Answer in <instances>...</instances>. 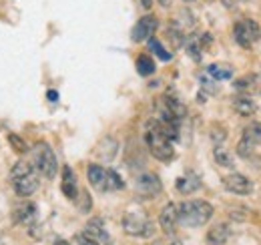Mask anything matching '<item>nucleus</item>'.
Instances as JSON below:
<instances>
[{"label": "nucleus", "instance_id": "1", "mask_svg": "<svg viewBox=\"0 0 261 245\" xmlns=\"http://www.w3.org/2000/svg\"><path fill=\"white\" fill-rule=\"evenodd\" d=\"M145 141H147V147L151 155L159 161H165L169 163L173 157H175V149H173V141L165 135L163 125L159 119H151L147 122V131H145Z\"/></svg>", "mask_w": 261, "mask_h": 245}, {"label": "nucleus", "instance_id": "2", "mask_svg": "<svg viewBox=\"0 0 261 245\" xmlns=\"http://www.w3.org/2000/svg\"><path fill=\"white\" fill-rule=\"evenodd\" d=\"M177 213L179 223H183L185 227H201L213 217V207L203 199H191L177 205Z\"/></svg>", "mask_w": 261, "mask_h": 245}, {"label": "nucleus", "instance_id": "3", "mask_svg": "<svg viewBox=\"0 0 261 245\" xmlns=\"http://www.w3.org/2000/svg\"><path fill=\"white\" fill-rule=\"evenodd\" d=\"M10 181L20 197H31L38 189V171L34 169L33 163L18 161L10 171Z\"/></svg>", "mask_w": 261, "mask_h": 245}, {"label": "nucleus", "instance_id": "4", "mask_svg": "<svg viewBox=\"0 0 261 245\" xmlns=\"http://www.w3.org/2000/svg\"><path fill=\"white\" fill-rule=\"evenodd\" d=\"M87 175H89V183L93 185L95 189H98V191H117V189H123V179L113 169H105L100 165L91 163L87 167Z\"/></svg>", "mask_w": 261, "mask_h": 245}, {"label": "nucleus", "instance_id": "5", "mask_svg": "<svg viewBox=\"0 0 261 245\" xmlns=\"http://www.w3.org/2000/svg\"><path fill=\"white\" fill-rule=\"evenodd\" d=\"M33 155H34V169L38 173H42L46 179H53L57 175L59 163H57V155L50 149V145L48 143H36L33 149Z\"/></svg>", "mask_w": 261, "mask_h": 245}, {"label": "nucleus", "instance_id": "6", "mask_svg": "<svg viewBox=\"0 0 261 245\" xmlns=\"http://www.w3.org/2000/svg\"><path fill=\"white\" fill-rule=\"evenodd\" d=\"M123 229L127 235L133 237H151L155 227L153 223L141 213H127L123 217Z\"/></svg>", "mask_w": 261, "mask_h": 245}, {"label": "nucleus", "instance_id": "7", "mask_svg": "<svg viewBox=\"0 0 261 245\" xmlns=\"http://www.w3.org/2000/svg\"><path fill=\"white\" fill-rule=\"evenodd\" d=\"M235 40L243 46V48H249L253 42H257L261 36V31H259V24L255 22V20H241V22H237L235 24Z\"/></svg>", "mask_w": 261, "mask_h": 245}, {"label": "nucleus", "instance_id": "8", "mask_svg": "<svg viewBox=\"0 0 261 245\" xmlns=\"http://www.w3.org/2000/svg\"><path fill=\"white\" fill-rule=\"evenodd\" d=\"M259 143H261V122H251V125H247L243 129V137H241V141L237 145V153L241 155V157H249V155L253 153L255 145H259Z\"/></svg>", "mask_w": 261, "mask_h": 245}, {"label": "nucleus", "instance_id": "9", "mask_svg": "<svg viewBox=\"0 0 261 245\" xmlns=\"http://www.w3.org/2000/svg\"><path fill=\"white\" fill-rule=\"evenodd\" d=\"M161 189H163V183L155 173H141L135 179V191L141 197H157Z\"/></svg>", "mask_w": 261, "mask_h": 245}, {"label": "nucleus", "instance_id": "10", "mask_svg": "<svg viewBox=\"0 0 261 245\" xmlns=\"http://www.w3.org/2000/svg\"><path fill=\"white\" fill-rule=\"evenodd\" d=\"M223 187L229 193H235V195H251L253 193V183L241 173H231L227 177H223Z\"/></svg>", "mask_w": 261, "mask_h": 245}, {"label": "nucleus", "instance_id": "11", "mask_svg": "<svg viewBox=\"0 0 261 245\" xmlns=\"http://www.w3.org/2000/svg\"><path fill=\"white\" fill-rule=\"evenodd\" d=\"M157 27H159V20H157L155 16H143V18L133 27L130 38H133L135 42H143V40H147V38L153 36V32L157 31Z\"/></svg>", "mask_w": 261, "mask_h": 245}, {"label": "nucleus", "instance_id": "12", "mask_svg": "<svg viewBox=\"0 0 261 245\" xmlns=\"http://www.w3.org/2000/svg\"><path fill=\"white\" fill-rule=\"evenodd\" d=\"M179 223V213H177V205L175 203H167L163 207V211L159 215V225L165 233H175V227Z\"/></svg>", "mask_w": 261, "mask_h": 245}, {"label": "nucleus", "instance_id": "13", "mask_svg": "<svg viewBox=\"0 0 261 245\" xmlns=\"http://www.w3.org/2000/svg\"><path fill=\"white\" fill-rule=\"evenodd\" d=\"M85 233H87V235H91L93 239H97L98 243L113 245V241H111V235L107 233V229H105V225H102V219H98V217L91 219V221L87 223Z\"/></svg>", "mask_w": 261, "mask_h": 245}, {"label": "nucleus", "instance_id": "14", "mask_svg": "<svg viewBox=\"0 0 261 245\" xmlns=\"http://www.w3.org/2000/svg\"><path fill=\"white\" fill-rule=\"evenodd\" d=\"M233 109H235V113H239L241 117H251V115H255L257 105H255V101H253L249 94H237V96L233 99Z\"/></svg>", "mask_w": 261, "mask_h": 245}, {"label": "nucleus", "instance_id": "15", "mask_svg": "<svg viewBox=\"0 0 261 245\" xmlns=\"http://www.w3.org/2000/svg\"><path fill=\"white\" fill-rule=\"evenodd\" d=\"M61 189H63L66 199H76V195H79L76 177H74V173H72V169L68 165L63 167V183H61Z\"/></svg>", "mask_w": 261, "mask_h": 245}, {"label": "nucleus", "instance_id": "16", "mask_svg": "<svg viewBox=\"0 0 261 245\" xmlns=\"http://www.w3.org/2000/svg\"><path fill=\"white\" fill-rule=\"evenodd\" d=\"M229 235H231L229 225H225V223H217V225H213V227L207 231V243L209 245H225L229 239Z\"/></svg>", "mask_w": 261, "mask_h": 245}, {"label": "nucleus", "instance_id": "17", "mask_svg": "<svg viewBox=\"0 0 261 245\" xmlns=\"http://www.w3.org/2000/svg\"><path fill=\"white\" fill-rule=\"evenodd\" d=\"M163 109L167 111V113H171L173 117H177L179 121L185 117V113H187V109H185V105L177 99V96H171V94H167L165 96V105H163Z\"/></svg>", "mask_w": 261, "mask_h": 245}, {"label": "nucleus", "instance_id": "18", "mask_svg": "<svg viewBox=\"0 0 261 245\" xmlns=\"http://www.w3.org/2000/svg\"><path fill=\"white\" fill-rule=\"evenodd\" d=\"M199 187H201V179L197 177L195 173H187V175H183V177L177 179V189L181 193H193Z\"/></svg>", "mask_w": 261, "mask_h": 245}, {"label": "nucleus", "instance_id": "19", "mask_svg": "<svg viewBox=\"0 0 261 245\" xmlns=\"http://www.w3.org/2000/svg\"><path fill=\"white\" fill-rule=\"evenodd\" d=\"M34 215H36V205L34 203H24V205H18L14 209V221L16 223H29L34 219Z\"/></svg>", "mask_w": 261, "mask_h": 245}, {"label": "nucleus", "instance_id": "20", "mask_svg": "<svg viewBox=\"0 0 261 245\" xmlns=\"http://www.w3.org/2000/svg\"><path fill=\"white\" fill-rule=\"evenodd\" d=\"M137 72L141 75V77H149V75H153L155 72V61L149 57V55H141V57H137Z\"/></svg>", "mask_w": 261, "mask_h": 245}, {"label": "nucleus", "instance_id": "21", "mask_svg": "<svg viewBox=\"0 0 261 245\" xmlns=\"http://www.w3.org/2000/svg\"><path fill=\"white\" fill-rule=\"evenodd\" d=\"M207 72L213 79H217V81H227V79H231V75H233V70L229 66H223V64H209L207 66Z\"/></svg>", "mask_w": 261, "mask_h": 245}, {"label": "nucleus", "instance_id": "22", "mask_svg": "<svg viewBox=\"0 0 261 245\" xmlns=\"http://www.w3.org/2000/svg\"><path fill=\"white\" fill-rule=\"evenodd\" d=\"M213 155H215V161H217L221 167H233V157L229 155V151L225 149V147L215 145V151H213Z\"/></svg>", "mask_w": 261, "mask_h": 245}, {"label": "nucleus", "instance_id": "23", "mask_svg": "<svg viewBox=\"0 0 261 245\" xmlns=\"http://www.w3.org/2000/svg\"><path fill=\"white\" fill-rule=\"evenodd\" d=\"M149 48L161 59V61H171V53H167L163 48V44L157 40V38H149Z\"/></svg>", "mask_w": 261, "mask_h": 245}, {"label": "nucleus", "instance_id": "24", "mask_svg": "<svg viewBox=\"0 0 261 245\" xmlns=\"http://www.w3.org/2000/svg\"><path fill=\"white\" fill-rule=\"evenodd\" d=\"M187 53L189 57H193L195 61H201V42L197 38H189L187 40Z\"/></svg>", "mask_w": 261, "mask_h": 245}, {"label": "nucleus", "instance_id": "25", "mask_svg": "<svg viewBox=\"0 0 261 245\" xmlns=\"http://www.w3.org/2000/svg\"><path fill=\"white\" fill-rule=\"evenodd\" d=\"M8 141L12 143V147H14V151H16V153H24V151H27V143H24L18 135L10 133V135H8Z\"/></svg>", "mask_w": 261, "mask_h": 245}, {"label": "nucleus", "instance_id": "26", "mask_svg": "<svg viewBox=\"0 0 261 245\" xmlns=\"http://www.w3.org/2000/svg\"><path fill=\"white\" fill-rule=\"evenodd\" d=\"M76 197H81V201H79V209H81L83 213H87V211L91 209V195H89L87 191H79Z\"/></svg>", "mask_w": 261, "mask_h": 245}, {"label": "nucleus", "instance_id": "27", "mask_svg": "<svg viewBox=\"0 0 261 245\" xmlns=\"http://www.w3.org/2000/svg\"><path fill=\"white\" fill-rule=\"evenodd\" d=\"M76 241H79V245H100L97 239H93V237L87 235V233H79V235H76Z\"/></svg>", "mask_w": 261, "mask_h": 245}, {"label": "nucleus", "instance_id": "28", "mask_svg": "<svg viewBox=\"0 0 261 245\" xmlns=\"http://www.w3.org/2000/svg\"><path fill=\"white\" fill-rule=\"evenodd\" d=\"M211 135H213V141H215V145H221V143L225 141V137H227V133H225L223 129H219V127H217V131H213Z\"/></svg>", "mask_w": 261, "mask_h": 245}, {"label": "nucleus", "instance_id": "29", "mask_svg": "<svg viewBox=\"0 0 261 245\" xmlns=\"http://www.w3.org/2000/svg\"><path fill=\"white\" fill-rule=\"evenodd\" d=\"M251 81H253V77H245V79H241V81H237V83H235V87H237V89H243V87H249V85H251Z\"/></svg>", "mask_w": 261, "mask_h": 245}, {"label": "nucleus", "instance_id": "30", "mask_svg": "<svg viewBox=\"0 0 261 245\" xmlns=\"http://www.w3.org/2000/svg\"><path fill=\"white\" fill-rule=\"evenodd\" d=\"M48 101H53V103H55V101H59V92H57V91H48Z\"/></svg>", "mask_w": 261, "mask_h": 245}, {"label": "nucleus", "instance_id": "31", "mask_svg": "<svg viewBox=\"0 0 261 245\" xmlns=\"http://www.w3.org/2000/svg\"><path fill=\"white\" fill-rule=\"evenodd\" d=\"M141 4H143V8H147V10H149V8L153 6V0H141Z\"/></svg>", "mask_w": 261, "mask_h": 245}, {"label": "nucleus", "instance_id": "32", "mask_svg": "<svg viewBox=\"0 0 261 245\" xmlns=\"http://www.w3.org/2000/svg\"><path fill=\"white\" fill-rule=\"evenodd\" d=\"M55 245H70V243H68V241H65V239H59Z\"/></svg>", "mask_w": 261, "mask_h": 245}, {"label": "nucleus", "instance_id": "33", "mask_svg": "<svg viewBox=\"0 0 261 245\" xmlns=\"http://www.w3.org/2000/svg\"><path fill=\"white\" fill-rule=\"evenodd\" d=\"M169 2H171V0H159V4H161V6H169Z\"/></svg>", "mask_w": 261, "mask_h": 245}, {"label": "nucleus", "instance_id": "34", "mask_svg": "<svg viewBox=\"0 0 261 245\" xmlns=\"http://www.w3.org/2000/svg\"><path fill=\"white\" fill-rule=\"evenodd\" d=\"M223 4H225V6H231V4H233V0H223Z\"/></svg>", "mask_w": 261, "mask_h": 245}, {"label": "nucleus", "instance_id": "35", "mask_svg": "<svg viewBox=\"0 0 261 245\" xmlns=\"http://www.w3.org/2000/svg\"><path fill=\"white\" fill-rule=\"evenodd\" d=\"M171 245H183V243H179V241H175V243H171Z\"/></svg>", "mask_w": 261, "mask_h": 245}, {"label": "nucleus", "instance_id": "36", "mask_svg": "<svg viewBox=\"0 0 261 245\" xmlns=\"http://www.w3.org/2000/svg\"><path fill=\"white\" fill-rule=\"evenodd\" d=\"M185 2H193V0H185Z\"/></svg>", "mask_w": 261, "mask_h": 245}]
</instances>
